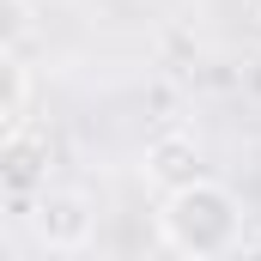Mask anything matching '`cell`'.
<instances>
[{"mask_svg":"<svg viewBox=\"0 0 261 261\" xmlns=\"http://www.w3.org/2000/svg\"><path fill=\"white\" fill-rule=\"evenodd\" d=\"M249 237V213L213 176H189L182 189H164L158 200V243L182 261H219L237 255Z\"/></svg>","mask_w":261,"mask_h":261,"instance_id":"obj_1","label":"cell"},{"mask_svg":"<svg viewBox=\"0 0 261 261\" xmlns=\"http://www.w3.org/2000/svg\"><path fill=\"white\" fill-rule=\"evenodd\" d=\"M31 237L43 243V249H55V255H79V249H91V237H97V213H91V200L79 195V189H37L31 195Z\"/></svg>","mask_w":261,"mask_h":261,"instance_id":"obj_2","label":"cell"},{"mask_svg":"<svg viewBox=\"0 0 261 261\" xmlns=\"http://www.w3.org/2000/svg\"><path fill=\"white\" fill-rule=\"evenodd\" d=\"M49 164H55L49 134H37V128L0 134V195H37L49 182Z\"/></svg>","mask_w":261,"mask_h":261,"instance_id":"obj_3","label":"cell"},{"mask_svg":"<svg viewBox=\"0 0 261 261\" xmlns=\"http://www.w3.org/2000/svg\"><path fill=\"white\" fill-rule=\"evenodd\" d=\"M140 176L164 195V189H182L189 176H200V146L189 134H158V140H146V152H140Z\"/></svg>","mask_w":261,"mask_h":261,"instance_id":"obj_4","label":"cell"},{"mask_svg":"<svg viewBox=\"0 0 261 261\" xmlns=\"http://www.w3.org/2000/svg\"><path fill=\"white\" fill-rule=\"evenodd\" d=\"M24 103H31V73L18 61V49H0V122H18Z\"/></svg>","mask_w":261,"mask_h":261,"instance_id":"obj_5","label":"cell"},{"mask_svg":"<svg viewBox=\"0 0 261 261\" xmlns=\"http://www.w3.org/2000/svg\"><path fill=\"white\" fill-rule=\"evenodd\" d=\"M31 24H37L31 0H0V49H18L31 37Z\"/></svg>","mask_w":261,"mask_h":261,"instance_id":"obj_6","label":"cell"},{"mask_svg":"<svg viewBox=\"0 0 261 261\" xmlns=\"http://www.w3.org/2000/svg\"><path fill=\"white\" fill-rule=\"evenodd\" d=\"M255 18H261V0H255Z\"/></svg>","mask_w":261,"mask_h":261,"instance_id":"obj_7","label":"cell"}]
</instances>
